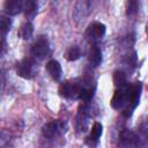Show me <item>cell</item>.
I'll list each match as a JSON object with an SVG mask.
<instances>
[{"label": "cell", "instance_id": "ffe728a7", "mask_svg": "<svg viewBox=\"0 0 148 148\" xmlns=\"http://www.w3.org/2000/svg\"><path fill=\"white\" fill-rule=\"evenodd\" d=\"M92 96H94V88L84 86V88L82 89V91L80 94V98L83 99L84 102H89L92 98Z\"/></svg>", "mask_w": 148, "mask_h": 148}, {"label": "cell", "instance_id": "e0dca14e", "mask_svg": "<svg viewBox=\"0 0 148 148\" xmlns=\"http://www.w3.org/2000/svg\"><path fill=\"white\" fill-rule=\"evenodd\" d=\"M102 132H103V126L102 124L99 123H94L92 127H91V131H90V139L94 140V141H97L101 135H102Z\"/></svg>", "mask_w": 148, "mask_h": 148}, {"label": "cell", "instance_id": "8992f818", "mask_svg": "<svg viewBox=\"0 0 148 148\" xmlns=\"http://www.w3.org/2000/svg\"><path fill=\"white\" fill-rule=\"evenodd\" d=\"M50 53V45L45 37L40 36L31 47V54L35 59H44Z\"/></svg>", "mask_w": 148, "mask_h": 148}, {"label": "cell", "instance_id": "277c9868", "mask_svg": "<svg viewBox=\"0 0 148 148\" xmlns=\"http://www.w3.org/2000/svg\"><path fill=\"white\" fill-rule=\"evenodd\" d=\"M65 123L61 120H52L43 127V134L47 139H56L61 135L66 130Z\"/></svg>", "mask_w": 148, "mask_h": 148}, {"label": "cell", "instance_id": "7a4b0ae2", "mask_svg": "<svg viewBox=\"0 0 148 148\" xmlns=\"http://www.w3.org/2000/svg\"><path fill=\"white\" fill-rule=\"evenodd\" d=\"M84 88V84L80 81H66L61 83L59 88V94L65 98H80V94L82 89Z\"/></svg>", "mask_w": 148, "mask_h": 148}, {"label": "cell", "instance_id": "8fae6325", "mask_svg": "<svg viewBox=\"0 0 148 148\" xmlns=\"http://www.w3.org/2000/svg\"><path fill=\"white\" fill-rule=\"evenodd\" d=\"M5 9L9 15H16L23 10L22 0H6Z\"/></svg>", "mask_w": 148, "mask_h": 148}, {"label": "cell", "instance_id": "d6986e66", "mask_svg": "<svg viewBox=\"0 0 148 148\" xmlns=\"http://www.w3.org/2000/svg\"><path fill=\"white\" fill-rule=\"evenodd\" d=\"M22 6H23V10L25 12V14L29 15L36 10L37 2L36 0H22Z\"/></svg>", "mask_w": 148, "mask_h": 148}, {"label": "cell", "instance_id": "52a82bcc", "mask_svg": "<svg viewBox=\"0 0 148 148\" xmlns=\"http://www.w3.org/2000/svg\"><path fill=\"white\" fill-rule=\"evenodd\" d=\"M141 91H142V84L141 82H135L133 86H131V99H130V104L125 109V114L130 116L132 113V111L138 106L139 102H140V97H141Z\"/></svg>", "mask_w": 148, "mask_h": 148}, {"label": "cell", "instance_id": "6da1fadb", "mask_svg": "<svg viewBox=\"0 0 148 148\" xmlns=\"http://www.w3.org/2000/svg\"><path fill=\"white\" fill-rule=\"evenodd\" d=\"M130 99H131V86L126 83L123 87H118V90H116V92L113 94L110 104L113 109L121 110L128 106Z\"/></svg>", "mask_w": 148, "mask_h": 148}, {"label": "cell", "instance_id": "44dd1931", "mask_svg": "<svg viewBox=\"0 0 148 148\" xmlns=\"http://www.w3.org/2000/svg\"><path fill=\"white\" fill-rule=\"evenodd\" d=\"M126 12L128 16H132L134 14H136L138 9H139V2L138 0H127V7H126Z\"/></svg>", "mask_w": 148, "mask_h": 148}, {"label": "cell", "instance_id": "ac0fdd59", "mask_svg": "<svg viewBox=\"0 0 148 148\" xmlns=\"http://www.w3.org/2000/svg\"><path fill=\"white\" fill-rule=\"evenodd\" d=\"M12 21L7 16H0V34L5 35L10 30Z\"/></svg>", "mask_w": 148, "mask_h": 148}, {"label": "cell", "instance_id": "3957f363", "mask_svg": "<svg viewBox=\"0 0 148 148\" xmlns=\"http://www.w3.org/2000/svg\"><path fill=\"white\" fill-rule=\"evenodd\" d=\"M37 65L32 58H24L16 65V73L23 79H32L36 75Z\"/></svg>", "mask_w": 148, "mask_h": 148}, {"label": "cell", "instance_id": "30bf717a", "mask_svg": "<svg viewBox=\"0 0 148 148\" xmlns=\"http://www.w3.org/2000/svg\"><path fill=\"white\" fill-rule=\"evenodd\" d=\"M45 68H46L47 73L50 74V76L53 80H56V81L60 80V77L62 75V69H61V65L59 64V61L52 59V60H50L46 64V67Z\"/></svg>", "mask_w": 148, "mask_h": 148}, {"label": "cell", "instance_id": "5bb4252c", "mask_svg": "<svg viewBox=\"0 0 148 148\" xmlns=\"http://www.w3.org/2000/svg\"><path fill=\"white\" fill-rule=\"evenodd\" d=\"M87 123H88V110L86 108H82L80 109V112L77 114V121H76L77 128L80 131H86Z\"/></svg>", "mask_w": 148, "mask_h": 148}, {"label": "cell", "instance_id": "5b68a950", "mask_svg": "<svg viewBox=\"0 0 148 148\" xmlns=\"http://www.w3.org/2000/svg\"><path fill=\"white\" fill-rule=\"evenodd\" d=\"M94 0H76L74 7V20L76 22L84 21L86 17L90 14Z\"/></svg>", "mask_w": 148, "mask_h": 148}, {"label": "cell", "instance_id": "7c38bea8", "mask_svg": "<svg viewBox=\"0 0 148 148\" xmlns=\"http://www.w3.org/2000/svg\"><path fill=\"white\" fill-rule=\"evenodd\" d=\"M88 60H89L90 65L94 66V67H97L101 64V61H102V52H101L99 47L91 46V49L89 50V53H88Z\"/></svg>", "mask_w": 148, "mask_h": 148}, {"label": "cell", "instance_id": "4fadbf2b", "mask_svg": "<svg viewBox=\"0 0 148 148\" xmlns=\"http://www.w3.org/2000/svg\"><path fill=\"white\" fill-rule=\"evenodd\" d=\"M32 34H34V25H32L30 22L23 23V24L20 27L18 32H17L18 37H20L21 39H24V40L30 39L31 36H32Z\"/></svg>", "mask_w": 148, "mask_h": 148}, {"label": "cell", "instance_id": "9a60e30c", "mask_svg": "<svg viewBox=\"0 0 148 148\" xmlns=\"http://www.w3.org/2000/svg\"><path fill=\"white\" fill-rule=\"evenodd\" d=\"M113 83L116 87H123L127 83V79L124 72L121 71H116L113 73Z\"/></svg>", "mask_w": 148, "mask_h": 148}, {"label": "cell", "instance_id": "2e32d148", "mask_svg": "<svg viewBox=\"0 0 148 148\" xmlns=\"http://www.w3.org/2000/svg\"><path fill=\"white\" fill-rule=\"evenodd\" d=\"M80 57H81V50H80V47L76 46V45L69 47V49L67 50V52H66V58H67V60H69V61L77 60Z\"/></svg>", "mask_w": 148, "mask_h": 148}, {"label": "cell", "instance_id": "ba28073f", "mask_svg": "<svg viewBox=\"0 0 148 148\" xmlns=\"http://www.w3.org/2000/svg\"><path fill=\"white\" fill-rule=\"evenodd\" d=\"M105 25L101 22H94L92 24L89 25L88 30H87V37L92 40V42H97L99 39H102L105 35Z\"/></svg>", "mask_w": 148, "mask_h": 148}, {"label": "cell", "instance_id": "9c48e42d", "mask_svg": "<svg viewBox=\"0 0 148 148\" xmlns=\"http://www.w3.org/2000/svg\"><path fill=\"white\" fill-rule=\"evenodd\" d=\"M138 135L131 131H123L119 136V145L123 147H134L138 145Z\"/></svg>", "mask_w": 148, "mask_h": 148}]
</instances>
